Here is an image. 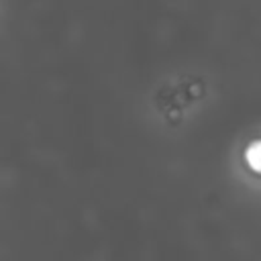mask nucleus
<instances>
[{"label":"nucleus","mask_w":261,"mask_h":261,"mask_svg":"<svg viewBox=\"0 0 261 261\" xmlns=\"http://www.w3.org/2000/svg\"><path fill=\"white\" fill-rule=\"evenodd\" d=\"M245 161H247V165H249L253 171L261 173V139L253 141V143L247 147V151H245Z\"/></svg>","instance_id":"nucleus-1"}]
</instances>
